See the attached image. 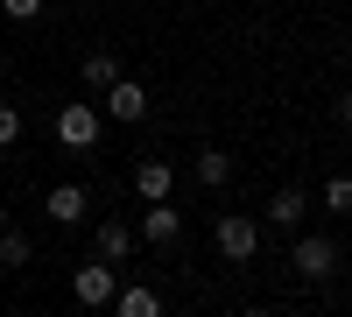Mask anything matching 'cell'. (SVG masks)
I'll return each instance as SVG.
<instances>
[{"label": "cell", "mask_w": 352, "mask_h": 317, "mask_svg": "<svg viewBox=\"0 0 352 317\" xmlns=\"http://www.w3.org/2000/svg\"><path fill=\"white\" fill-rule=\"evenodd\" d=\"M324 212H352V177H324Z\"/></svg>", "instance_id": "obj_15"}, {"label": "cell", "mask_w": 352, "mask_h": 317, "mask_svg": "<svg viewBox=\"0 0 352 317\" xmlns=\"http://www.w3.org/2000/svg\"><path fill=\"white\" fill-rule=\"evenodd\" d=\"M190 177H197L204 190H226V184H232V155H226V149H197V162H190Z\"/></svg>", "instance_id": "obj_12"}, {"label": "cell", "mask_w": 352, "mask_h": 317, "mask_svg": "<svg viewBox=\"0 0 352 317\" xmlns=\"http://www.w3.org/2000/svg\"><path fill=\"white\" fill-rule=\"evenodd\" d=\"M127 184H134V197H141V205H155V197H169V190H176V162H162V155H141Z\"/></svg>", "instance_id": "obj_8"}, {"label": "cell", "mask_w": 352, "mask_h": 317, "mask_svg": "<svg viewBox=\"0 0 352 317\" xmlns=\"http://www.w3.org/2000/svg\"><path fill=\"white\" fill-rule=\"evenodd\" d=\"M0 226H8V197H0Z\"/></svg>", "instance_id": "obj_19"}, {"label": "cell", "mask_w": 352, "mask_h": 317, "mask_svg": "<svg viewBox=\"0 0 352 317\" xmlns=\"http://www.w3.org/2000/svg\"><path fill=\"white\" fill-rule=\"evenodd\" d=\"M134 247H141V233H134L127 219H99V233H92V254H99V261H127Z\"/></svg>", "instance_id": "obj_10"}, {"label": "cell", "mask_w": 352, "mask_h": 317, "mask_svg": "<svg viewBox=\"0 0 352 317\" xmlns=\"http://www.w3.org/2000/svg\"><path fill=\"white\" fill-rule=\"evenodd\" d=\"M56 141H64L71 155L99 149V106H92V99H71L64 113H56Z\"/></svg>", "instance_id": "obj_4"}, {"label": "cell", "mask_w": 352, "mask_h": 317, "mask_svg": "<svg viewBox=\"0 0 352 317\" xmlns=\"http://www.w3.org/2000/svg\"><path fill=\"white\" fill-rule=\"evenodd\" d=\"M99 106H106V113H113L120 127H141V120H148V85L120 71V78H113L106 92H99Z\"/></svg>", "instance_id": "obj_3"}, {"label": "cell", "mask_w": 352, "mask_h": 317, "mask_svg": "<svg viewBox=\"0 0 352 317\" xmlns=\"http://www.w3.org/2000/svg\"><path fill=\"white\" fill-rule=\"evenodd\" d=\"M113 310H120V317H155L162 289H155V282H127V289H113Z\"/></svg>", "instance_id": "obj_11"}, {"label": "cell", "mask_w": 352, "mask_h": 317, "mask_svg": "<svg viewBox=\"0 0 352 317\" xmlns=\"http://www.w3.org/2000/svg\"><path fill=\"white\" fill-rule=\"evenodd\" d=\"M113 289H120V261H99V254L71 275V296H78L85 310H106V303H113Z\"/></svg>", "instance_id": "obj_2"}, {"label": "cell", "mask_w": 352, "mask_h": 317, "mask_svg": "<svg viewBox=\"0 0 352 317\" xmlns=\"http://www.w3.org/2000/svg\"><path fill=\"white\" fill-rule=\"evenodd\" d=\"M303 219H310V190H296V184H282V190L268 197V226H275V233H296Z\"/></svg>", "instance_id": "obj_9"}, {"label": "cell", "mask_w": 352, "mask_h": 317, "mask_svg": "<svg viewBox=\"0 0 352 317\" xmlns=\"http://www.w3.org/2000/svg\"><path fill=\"white\" fill-rule=\"evenodd\" d=\"M134 233H141V247H155V254H169L176 240H184V212H176L169 197H155V205L141 212V226H134Z\"/></svg>", "instance_id": "obj_6"}, {"label": "cell", "mask_w": 352, "mask_h": 317, "mask_svg": "<svg viewBox=\"0 0 352 317\" xmlns=\"http://www.w3.org/2000/svg\"><path fill=\"white\" fill-rule=\"evenodd\" d=\"M14 141H21V106L0 99V149H14Z\"/></svg>", "instance_id": "obj_16"}, {"label": "cell", "mask_w": 352, "mask_h": 317, "mask_svg": "<svg viewBox=\"0 0 352 317\" xmlns=\"http://www.w3.org/2000/svg\"><path fill=\"white\" fill-rule=\"evenodd\" d=\"M289 268H296L303 282H331V275H338V247H331L324 233H303L296 247H289Z\"/></svg>", "instance_id": "obj_5"}, {"label": "cell", "mask_w": 352, "mask_h": 317, "mask_svg": "<svg viewBox=\"0 0 352 317\" xmlns=\"http://www.w3.org/2000/svg\"><path fill=\"white\" fill-rule=\"evenodd\" d=\"M28 254H36V240H28L21 226H0V275H8V268H28Z\"/></svg>", "instance_id": "obj_13"}, {"label": "cell", "mask_w": 352, "mask_h": 317, "mask_svg": "<svg viewBox=\"0 0 352 317\" xmlns=\"http://www.w3.org/2000/svg\"><path fill=\"white\" fill-rule=\"evenodd\" d=\"M43 212H50V226H85V219H92V190H85V184H50Z\"/></svg>", "instance_id": "obj_7"}, {"label": "cell", "mask_w": 352, "mask_h": 317, "mask_svg": "<svg viewBox=\"0 0 352 317\" xmlns=\"http://www.w3.org/2000/svg\"><path fill=\"white\" fill-rule=\"evenodd\" d=\"M345 64H352V36H345Z\"/></svg>", "instance_id": "obj_20"}, {"label": "cell", "mask_w": 352, "mask_h": 317, "mask_svg": "<svg viewBox=\"0 0 352 317\" xmlns=\"http://www.w3.org/2000/svg\"><path fill=\"white\" fill-rule=\"evenodd\" d=\"M78 78L92 85V92H106V85L120 78V56H113V50H92V56H85V64H78Z\"/></svg>", "instance_id": "obj_14"}, {"label": "cell", "mask_w": 352, "mask_h": 317, "mask_svg": "<svg viewBox=\"0 0 352 317\" xmlns=\"http://www.w3.org/2000/svg\"><path fill=\"white\" fill-rule=\"evenodd\" d=\"M0 8H8V21H36V14H43V0H0Z\"/></svg>", "instance_id": "obj_17"}, {"label": "cell", "mask_w": 352, "mask_h": 317, "mask_svg": "<svg viewBox=\"0 0 352 317\" xmlns=\"http://www.w3.org/2000/svg\"><path fill=\"white\" fill-rule=\"evenodd\" d=\"M212 247L226 254V261H254V254H261V219L254 212H226L212 226Z\"/></svg>", "instance_id": "obj_1"}, {"label": "cell", "mask_w": 352, "mask_h": 317, "mask_svg": "<svg viewBox=\"0 0 352 317\" xmlns=\"http://www.w3.org/2000/svg\"><path fill=\"white\" fill-rule=\"evenodd\" d=\"M331 120H338V127L352 134V92H338V99H331Z\"/></svg>", "instance_id": "obj_18"}]
</instances>
